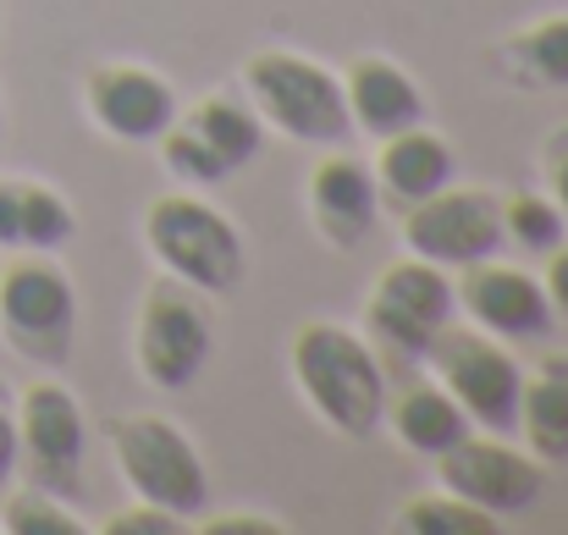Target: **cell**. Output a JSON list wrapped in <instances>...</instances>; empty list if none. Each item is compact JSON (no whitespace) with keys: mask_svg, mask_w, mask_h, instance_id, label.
Masks as SVG:
<instances>
[{"mask_svg":"<svg viewBox=\"0 0 568 535\" xmlns=\"http://www.w3.org/2000/svg\"><path fill=\"white\" fill-rule=\"evenodd\" d=\"M293 381L326 431L371 442L386 425V364L376 343L337 321H310L293 332Z\"/></svg>","mask_w":568,"mask_h":535,"instance_id":"6da1fadb","label":"cell"},{"mask_svg":"<svg viewBox=\"0 0 568 535\" xmlns=\"http://www.w3.org/2000/svg\"><path fill=\"white\" fill-rule=\"evenodd\" d=\"M243 89H248V111L276 128L293 144L310 150H337L354 133L348 100H343V78L332 67H321L315 55L298 50H254L243 61Z\"/></svg>","mask_w":568,"mask_h":535,"instance_id":"7a4b0ae2","label":"cell"},{"mask_svg":"<svg viewBox=\"0 0 568 535\" xmlns=\"http://www.w3.org/2000/svg\"><path fill=\"white\" fill-rule=\"evenodd\" d=\"M144 243H150V260L172 282H183L204 299L237 293V282L248 271V249H243V232L232 226V215L193 193H166L144 210Z\"/></svg>","mask_w":568,"mask_h":535,"instance_id":"3957f363","label":"cell"},{"mask_svg":"<svg viewBox=\"0 0 568 535\" xmlns=\"http://www.w3.org/2000/svg\"><path fill=\"white\" fill-rule=\"evenodd\" d=\"M111 453H116V470L128 481V492L172 519H199L210 508V475H204V458L189 442L183 425H172L166 414H128L116 420L111 431Z\"/></svg>","mask_w":568,"mask_h":535,"instance_id":"277c9868","label":"cell"},{"mask_svg":"<svg viewBox=\"0 0 568 535\" xmlns=\"http://www.w3.org/2000/svg\"><path fill=\"white\" fill-rule=\"evenodd\" d=\"M78 332V293L72 276L50 254H17L0 271V337L28 364L61 370L72 359Z\"/></svg>","mask_w":568,"mask_h":535,"instance_id":"5b68a950","label":"cell"},{"mask_svg":"<svg viewBox=\"0 0 568 535\" xmlns=\"http://www.w3.org/2000/svg\"><path fill=\"white\" fill-rule=\"evenodd\" d=\"M453 310H458V299H453L447 271L408 254V260H392L376 276V287L365 299V332L392 359H425L430 343L447 332Z\"/></svg>","mask_w":568,"mask_h":535,"instance_id":"8992f818","label":"cell"},{"mask_svg":"<svg viewBox=\"0 0 568 535\" xmlns=\"http://www.w3.org/2000/svg\"><path fill=\"white\" fill-rule=\"evenodd\" d=\"M215 354V326L199 304V293L183 282H155L139 304V326H133V359L139 375L161 392H189L204 375V364Z\"/></svg>","mask_w":568,"mask_h":535,"instance_id":"52a82bcc","label":"cell"},{"mask_svg":"<svg viewBox=\"0 0 568 535\" xmlns=\"http://www.w3.org/2000/svg\"><path fill=\"white\" fill-rule=\"evenodd\" d=\"M403 243H408V254H419L442 271H464L475 260H491L503 249V199L491 188H453L447 182L430 199L408 204Z\"/></svg>","mask_w":568,"mask_h":535,"instance_id":"ba28073f","label":"cell"},{"mask_svg":"<svg viewBox=\"0 0 568 535\" xmlns=\"http://www.w3.org/2000/svg\"><path fill=\"white\" fill-rule=\"evenodd\" d=\"M436 375L453 392V403L469 414V425H486L491 436H508L519 425V392L525 370L497 337L486 332H442L430 343Z\"/></svg>","mask_w":568,"mask_h":535,"instance_id":"9c48e42d","label":"cell"},{"mask_svg":"<svg viewBox=\"0 0 568 535\" xmlns=\"http://www.w3.org/2000/svg\"><path fill=\"white\" fill-rule=\"evenodd\" d=\"M17 470L28 486L78 497L83 486V403L61 381H33L17 397Z\"/></svg>","mask_w":568,"mask_h":535,"instance_id":"30bf717a","label":"cell"},{"mask_svg":"<svg viewBox=\"0 0 568 535\" xmlns=\"http://www.w3.org/2000/svg\"><path fill=\"white\" fill-rule=\"evenodd\" d=\"M442 492L486 508L491 519L530 514L541 503V458L508 447L503 436H464L436 458Z\"/></svg>","mask_w":568,"mask_h":535,"instance_id":"8fae6325","label":"cell"},{"mask_svg":"<svg viewBox=\"0 0 568 535\" xmlns=\"http://www.w3.org/2000/svg\"><path fill=\"white\" fill-rule=\"evenodd\" d=\"M83 105L94 128L116 144H155L178 122V94L161 72L139 61H105L83 78Z\"/></svg>","mask_w":568,"mask_h":535,"instance_id":"7c38bea8","label":"cell"},{"mask_svg":"<svg viewBox=\"0 0 568 535\" xmlns=\"http://www.w3.org/2000/svg\"><path fill=\"white\" fill-rule=\"evenodd\" d=\"M453 299L486 337H503V343H530V337H547L552 326L547 287L530 271H514L497 260L464 265V282H453Z\"/></svg>","mask_w":568,"mask_h":535,"instance_id":"4fadbf2b","label":"cell"},{"mask_svg":"<svg viewBox=\"0 0 568 535\" xmlns=\"http://www.w3.org/2000/svg\"><path fill=\"white\" fill-rule=\"evenodd\" d=\"M310 215L321 226L326 243L337 249H359L381 221V188L376 172L348 161V155H326L310 172Z\"/></svg>","mask_w":568,"mask_h":535,"instance_id":"5bb4252c","label":"cell"},{"mask_svg":"<svg viewBox=\"0 0 568 535\" xmlns=\"http://www.w3.org/2000/svg\"><path fill=\"white\" fill-rule=\"evenodd\" d=\"M343 100H348V117L359 133L371 139H392L403 128H419L425 122V89L386 55H359L348 61L343 72Z\"/></svg>","mask_w":568,"mask_h":535,"instance_id":"9a60e30c","label":"cell"},{"mask_svg":"<svg viewBox=\"0 0 568 535\" xmlns=\"http://www.w3.org/2000/svg\"><path fill=\"white\" fill-rule=\"evenodd\" d=\"M78 238L72 204L33 178H0V249L11 254H55Z\"/></svg>","mask_w":568,"mask_h":535,"instance_id":"2e32d148","label":"cell"},{"mask_svg":"<svg viewBox=\"0 0 568 535\" xmlns=\"http://www.w3.org/2000/svg\"><path fill=\"white\" fill-rule=\"evenodd\" d=\"M447 182H453V144L442 133H430L425 122L381 139V161H376L381 193H392L403 204H419V199H430Z\"/></svg>","mask_w":568,"mask_h":535,"instance_id":"e0dca14e","label":"cell"},{"mask_svg":"<svg viewBox=\"0 0 568 535\" xmlns=\"http://www.w3.org/2000/svg\"><path fill=\"white\" fill-rule=\"evenodd\" d=\"M386 425L419 458H442L453 442L469 436V414L453 403V392L442 381L436 386H408L397 403H386Z\"/></svg>","mask_w":568,"mask_h":535,"instance_id":"ac0fdd59","label":"cell"},{"mask_svg":"<svg viewBox=\"0 0 568 535\" xmlns=\"http://www.w3.org/2000/svg\"><path fill=\"white\" fill-rule=\"evenodd\" d=\"M178 117H183V111H178ZM183 128H189L215 161H221V172H226V178H232V172H243V166L260 155V144H265V122H260L248 105L226 100V94L199 100L189 117H183Z\"/></svg>","mask_w":568,"mask_h":535,"instance_id":"d6986e66","label":"cell"},{"mask_svg":"<svg viewBox=\"0 0 568 535\" xmlns=\"http://www.w3.org/2000/svg\"><path fill=\"white\" fill-rule=\"evenodd\" d=\"M530 442V458L541 464H568V364L541 370L536 381H525L519 392V425Z\"/></svg>","mask_w":568,"mask_h":535,"instance_id":"ffe728a7","label":"cell"},{"mask_svg":"<svg viewBox=\"0 0 568 535\" xmlns=\"http://www.w3.org/2000/svg\"><path fill=\"white\" fill-rule=\"evenodd\" d=\"M508 78L525 89H568V17H541L503 44Z\"/></svg>","mask_w":568,"mask_h":535,"instance_id":"44dd1931","label":"cell"},{"mask_svg":"<svg viewBox=\"0 0 568 535\" xmlns=\"http://www.w3.org/2000/svg\"><path fill=\"white\" fill-rule=\"evenodd\" d=\"M397 531L403 535H497L503 519H491L486 508H475V503H464L453 492H425V497L403 503Z\"/></svg>","mask_w":568,"mask_h":535,"instance_id":"7402d4cb","label":"cell"},{"mask_svg":"<svg viewBox=\"0 0 568 535\" xmlns=\"http://www.w3.org/2000/svg\"><path fill=\"white\" fill-rule=\"evenodd\" d=\"M568 232L564 210L547 199V193H514L508 204H503V238H514L519 249H536V254H547V249H558Z\"/></svg>","mask_w":568,"mask_h":535,"instance_id":"603a6c76","label":"cell"},{"mask_svg":"<svg viewBox=\"0 0 568 535\" xmlns=\"http://www.w3.org/2000/svg\"><path fill=\"white\" fill-rule=\"evenodd\" d=\"M0 531H6V535H83L89 525H83V519L67 508V497L28 486V492H17V497L6 503V514H0Z\"/></svg>","mask_w":568,"mask_h":535,"instance_id":"cb8c5ba5","label":"cell"},{"mask_svg":"<svg viewBox=\"0 0 568 535\" xmlns=\"http://www.w3.org/2000/svg\"><path fill=\"white\" fill-rule=\"evenodd\" d=\"M155 144H161V161H166V172H172V178H183L189 188H215V182H226L221 161H215V155H210V150L193 139L189 128H183V117H178V122H172V128H166Z\"/></svg>","mask_w":568,"mask_h":535,"instance_id":"d4e9b609","label":"cell"},{"mask_svg":"<svg viewBox=\"0 0 568 535\" xmlns=\"http://www.w3.org/2000/svg\"><path fill=\"white\" fill-rule=\"evenodd\" d=\"M100 531H105V535H178V531H183V519H172V514H161V508L139 503V508H128V514L105 519Z\"/></svg>","mask_w":568,"mask_h":535,"instance_id":"484cf974","label":"cell"},{"mask_svg":"<svg viewBox=\"0 0 568 535\" xmlns=\"http://www.w3.org/2000/svg\"><path fill=\"white\" fill-rule=\"evenodd\" d=\"M204 535H287V525H276V519H260V514H237V519H210V514H199Z\"/></svg>","mask_w":568,"mask_h":535,"instance_id":"4316f807","label":"cell"},{"mask_svg":"<svg viewBox=\"0 0 568 535\" xmlns=\"http://www.w3.org/2000/svg\"><path fill=\"white\" fill-rule=\"evenodd\" d=\"M17 475V408L0 397V492L11 486Z\"/></svg>","mask_w":568,"mask_h":535,"instance_id":"83f0119b","label":"cell"},{"mask_svg":"<svg viewBox=\"0 0 568 535\" xmlns=\"http://www.w3.org/2000/svg\"><path fill=\"white\" fill-rule=\"evenodd\" d=\"M541 287H547V304H552V310H558V315L568 321V249H552Z\"/></svg>","mask_w":568,"mask_h":535,"instance_id":"f1b7e54d","label":"cell"},{"mask_svg":"<svg viewBox=\"0 0 568 535\" xmlns=\"http://www.w3.org/2000/svg\"><path fill=\"white\" fill-rule=\"evenodd\" d=\"M547 178H552V204L564 210V221H568V150H552V166H547Z\"/></svg>","mask_w":568,"mask_h":535,"instance_id":"f546056e","label":"cell"},{"mask_svg":"<svg viewBox=\"0 0 568 535\" xmlns=\"http://www.w3.org/2000/svg\"><path fill=\"white\" fill-rule=\"evenodd\" d=\"M0 144H6V100H0Z\"/></svg>","mask_w":568,"mask_h":535,"instance_id":"4dcf8cb0","label":"cell"}]
</instances>
